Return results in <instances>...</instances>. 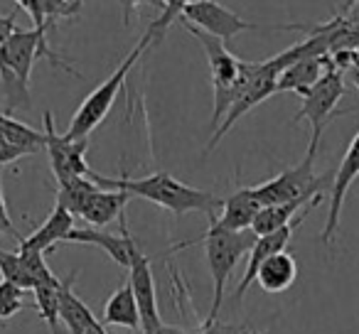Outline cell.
Here are the masks:
<instances>
[{"label":"cell","mask_w":359,"mask_h":334,"mask_svg":"<svg viewBox=\"0 0 359 334\" xmlns=\"http://www.w3.org/2000/svg\"><path fill=\"white\" fill-rule=\"evenodd\" d=\"M50 25H35L32 30L15 27L6 47H0V84L6 96V113H15L18 109H30V74L37 60H47L55 67H62L67 74H81L47 45Z\"/></svg>","instance_id":"1"},{"label":"cell","mask_w":359,"mask_h":334,"mask_svg":"<svg viewBox=\"0 0 359 334\" xmlns=\"http://www.w3.org/2000/svg\"><path fill=\"white\" fill-rule=\"evenodd\" d=\"M91 180L99 187H109V190H123L130 197H140V200L150 202V204L160 207V209L172 211L175 216H185L190 211H202L210 219H215L217 211L222 209L224 200L207 190H197L185 182L175 180L170 172H153L140 180H130V177H104L99 172H91Z\"/></svg>","instance_id":"2"},{"label":"cell","mask_w":359,"mask_h":334,"mask_svg":"<svg viewBox=\"0 0 359 334\" xmlns=\"http://www.w3.org/2000/svg\"><path fill=\"white\" fill-rule=\"evenodd\" d=\"M254 241H256V234L251 229L249 231H224V229H217V226L210 224V229H207L200 239L172 246V251L190 249V246H197V244L205 246L207 265H210L212 285H215V293H212V309H210V317H207V327H215L217 324L222 302H224L226 280H229V275L234 273L236 263L249 253V249L254 246Z\"/></svg>","instance_id":"3"},{"label":"cell","mask_w":359,"mask_h":334,"mask_svg":"<svg viewBox=\"0 0 359 334\" xmlns=\"http://www.w3.org/2000/svg\"><path fill=\"white\" fill-rule=\"evenodd\" d=\"M150 45H153V37L145 32V35L140 37L138 45L130 50V55L126 57L123 62H121L118 69H116L114 74H111L109 79L104 81V84H99L89 96H86L84 101H81V106L76 109V113L72 116L69 128L65 130L67 138H69V140L89 138L91 130H96L101 123H104V118L109 116L111 106L116 104V96H118V91L123 89L128 74L133 71V67L138 64V60L143 57V52L148 50Z\"/></svg>","instance_id":"4"},{"label":"cell","mask_w":359,"mask_h":334,"mask_svg":"<svg viewBox=\"0 0 359 334\" xmlns=\"http://www.w3.org/2000/svg\"><path fill=\"white\" fill-rule=\"evenodd\" d=\"M315 155L313 150H308L303 158V162H298L295 167H288L280 175L266 180L264 185L251 187L254 197L259 200L261 207L269 204H283L290 200H313L320 197L327 185H332L334 172H325V175H315Z\"/></svg>","instance_id":"5"},{"label":"cell","mask_w":359,"mask_h":334,"mask_svg":"<svg viewBox=\"0 0 359 334\" xmlns=\"http://www.w3.org/2000/svg\"><path fill=\"white\" fill-rule=\"evenodd\" d=\"M344 74L337 69H330L308 94L303 96V106L293 116V120H310V145L308 150L318 153L320 138H323L327 123L334 118V109H337V101L344 96L347 84H344Z\"/></svg>","instance_id":"6"},{"label":"cell","mask_w":359,"mask_h":334,"mask_svg":"<svg viewBox=\"0 0 359 334\" xmlns=\"http://www.w3.org/2000/svg\"><path fill=\"white\" fill-rule=\"evenodd\" d=\"M86 138L69 140L65 133H57L55 116L52 111H45V150L50 155L52 172L57 182L72 180V177H91V167L86 162Z\"/></svg>","instance_id":"7"},{"label":"cell","mask_w":359,"mask_h":334,"mask_svg":"<svg viewBox=\"0 0 359 334\" xmlns=\"http://www.w3.org/2000/svg\"><path fill=\"white\" fill-rule=\"evenodd\" d=\"M180 20L190 22V25L205 30L207 35L219 37L224 45H229L236 35L241 32H256L261 30L256 22H246L244 18H239L234 11L219 6L215 0H197V3H187L180 13Z\"/></svg>","instance_id":"8"},{"label":"cell","mask_w":359,"mask_h":334,"mask_svg":"<svg viewBox=\"0 0 359 334\" xmlns=\"http://www.w3.org/2000/svg\"><path fill=\"white\" fill-rule=\"evenodd\" d=\"M278 74L280 71L271 64V60L256 62V69H254V76H251L249 86H246V91L241 94V99L229 109V113L222 118V123L215 128V133H212V140H210V145H207L205 153H212V150L219 145V140L224 138L231 128H234L236 120H239L241 116H246L251 109H256V106L264 104L266 99H271V96L276 94V81H278Z\"/></svg>","instance_id":"9"},{"label":"cell","mask_w":359,"mask_h":334,"mask_svg":"<svg viewBox=\"0 0 359 334\" xmlns=\"http://www.w3.org/2000/svg\"><path fill=\"white\" fill-rule=\"evenodd\" d=\"M121 234H106L101 229H94V226H79V229H72V234L67 236L65 244H81V246H94V249L106 251L111 260L121 268L128 270L130 263L138 258L143 251L135 244V239L130 236L128 224H126V214L121 216Z\"/></svg>","instance_id":"10"},{"label":"cell","mask_w":359,"mask_h":334,"mask_svg":"<svg viewBox=\"0 0 359 334\" xmlns=\"http://www.w3.org/2000/svg\"><path fill=\"white\" fill-rule=\"evenodd\" d=\"M359 177V130L357 135L349 143L347 153H344L342 162H339L337 172L332 175V195H330V209H327V221L323 226V234H320V241H323L327 249H332L334 239H337V229H339V214H342V204L344 197H347L352 182Z\"/></svg>","instance_id":"11"},{"label":"cell","mask_w":359,"mask_h":334,"mask_svg":"<svg viewBox=\"0 0 359 334\" xmlns=\"http://www.w3.org/2000/svg\"><path fill=\"white\" fill-rule=\"evenodd\" d=\"M128 283L133 288L135 302L140 309V334H160L163 319L158 309V293H155V278L150 268V258L140 253L128 268Z\"/></svg>","instance_id":"12"},{"label":"cell","mask_w":359,"mask_h":334,"mask_svg":"<svg viewBox=\"0 0 359 334\" xmlns=\"http://www.w3.org/2000/svg\"><path fill=\"white\" fill-rule=\"evenodd\" d=\"M305 216H308V214H300L298 219L293 221V224L283 226V229L271 231V234H264V236H256L254 246H251L249 253H246V256H249V258H246V270H244V278H241L239 288H236V293H234V300H239V302L244 300V295L249 293V288L256 283V270H259V265L264 263L269 256H273V253H278V251L288 249V244H290V239H293L295 229L303 224Z\"/></svg>","instance_id":"13"},{"label":"cell","mask_w":359,"mask_h":334,"mask_svg":"<svg viewBox=\"0 0 359 334\" xmlns=\"http://www.w3.org/2000/svg\"><path fill=\"white\" fill-rule=\"evenodd\" d=\"M332 69V62H330V55L323 57H305V60L293 62L290 67H285L278 74V81H276V94H283V91H290V94L300 96L303 99L320 79H323L327 71Z\"/></svg>","instance_id":"14"},{"label":"cell","mask_w":359,"mask_h":334,"mask_svg":"<svg viewBox=\"0 0 359 334\" xmlns=\"http://www.w3.org/2000/svg\"><path fill=\"white\" fill-rule=\"evenodd\" d=\"M130 195L123 190H109V187H99L89 200L84 202L79 211V219L86 226L94 229H104L111 221H118L126 214V204H128Z\"/></svg>","instance_id":"15"},{"label":"cell","mask_w":359,"mask_h":334,"mask_svg":"<svg viewBox=\"0 0 359 334\" xmlns=\"http://www.w3.org/2000/svg\"><path fill=\"white\" fill-rule=\"evenodd\" d=\"M259 209H261V204L254 197V190H251V187H239V190H234L224 200V204H222V216L210 219V224L224 231H249L256 214H259Z\"/></svg>","instance_id":"16"},{"label":"cell","mask_w":359,"mask_h":334,"mask_svg":"<svg viewBox=\"0 0 359 334\" xmlns=\"http://www.w3.org/2000/svg\"><path fill=\"white\" fill-rule=\"evenodd\" d=\"M72 229H74V214H72L69 209H65L60 202H55V209H52V214L45 219V224H42L35 234L25 236V239L20 241V249L50 253L52 249L65 244L67 236L72 234Z\"/></svg>","instance_id":"17"},{"label":"cell","mask_w":359,"mask_h":334,"mask_svg":"<svg viewBox=\"0 0 359 334\" xmlns=\"http://www.w3.org/2000/svg\"><path fill=\"white\" fill-rule=\"evenodd\" d=\"M320 202H323V195L313 197V200H290V202H283V204L261 207L254 224H251V231H254L256 236L278 231V229H283V226L293 224L300 214H310V209H315Z\"/></svg>","instance_id":"18"},{"label":"cell","mask_w":359,"mask_h":334,"mask_svg":"<svg viewBox=\"0 0 359 334\" xmlns=\"http://www.w3.org/2000/svg\"><path fill=\"white\" fill-rule=\"evenodd\" d=\"M298 280V260L288 253V251H278V253L269 256L256 270V283L264 293L278 295L285 293L290 285Z\"/></svg>","instance_id":"19"},{"label":"cell","mask_w":359,"mask_h":334,"mask_svg":"<svg viewBox=\"0 0 359 334\" xmlns=\"http://www.w3.org/2000/svg\"><path fill=\"white\" fill-rule=\"evenodd\" d=\"M74 280H76V270H72L67 278H62V285H60V322L65 324V329L69 334H84L86 329L96 322V317L89 309V305L81 302L79 295L74 293Z\"/></svg>","instance_id":"20"},{"label":"cell","mask_w":359,"mask_h":334,"mask_svg":"<svg viewBox=\"0 0 359 334\" xmlns=\"http://www.w3.org/2000/svg\"><path fill=\"white\" fill-rule=\"evenodd\" d=\"M104 324L140 332V309H138V302H135L133 288H130L128 280H126L121 288H116L114 295L106 300V305H104Z\"/></svg>","instance_id":"21"},{"label":"cell","mask_w":359,"mask_h":334,"mask_svg":"<svg viewBox=\"0 0 359 334\" xmlns=\"http://www.w3.org/2000/svg\"><path fill=\"white\" fill-rule=\"evenodd\" d=\"M0 135L13 143L15 148L25 150L27 155H35L45 150V130H35L27 123L15 120L11 113H0Z\"/></svg>","instance_id":"22"},{"label":"cell","mask_w":359,"mask_h":334,"mask_svg":"<svg viewBox=\"0 0 359 334\" xmlns=\"http://www.w3.org/2000/svg\"><path fill=\"white\" fill-rule=\"evenodd\" d=\"M99 190L91 177H72V180L57 182V202H60L65 209H69L74 216H79L84 202L89 200L94 192Z\"/></svg>","instance_id":"23"},{"label":"cell","mask_w":359,"mask_h":334,"mask_svg":"<svg viewBox=\"0 0 359 334\" xmlns=\"http://www.w3.org/2000/svg\"><path fill=\"white\" fill-rule=\"evenodd\" d=\"M60 285L62 278L57 283H45V285H35L32 295H35V307L40 312V319H45V324L50 327V332L62 329L60 322Z\"/></svg>","instance_id":"24"},{"label":"cell","mask_w":359,"mask_h":334,"mask_svg":"<svg viewBox=\"0 0 359 334\" xmlns=\"http://www.w3.org/2000/svg\"><path fill=\"white\" fill-rule=\"evenodd\" d=\"M0 275H3V280L15 283L18 288H22L25 293L32 290V278H30V273H27L25 263H22V256L18 253V251H6L0 246Z\"/></svg>","instance_id":"25"},{"label":"cell","mask_w":359,"mask_h":334,"mask_svg":"<svg viewBox=\"0 0 359 334\" xmlns=\"http://www.w3.org/2000/svg\"><path fill=\"white\" fill-rule=\"evenodd\" d=\"M187 3H190V0H168V3H165V8L160 11V18H155V20L150 22L148 30H145L150 37H153V45L163 40L168 27L172 25L175 20H180V13H182V8H185Z\"/></svg>","instance_id":"26"},{"label":"cell","mask_w":359,"mask_h":334,"mask_svg":"<svg viewBox=\"0 0 359 334\" xmlns=\"http://www.w3.org/2000/svg\"><path fill=\"white\" fill-rule=\"evenodd\" d=\"M20 309H25V290L11 280H0V319L15 317Z\"/></svg>","instance_id":"27"},{"label":"cell","mask_w":359,"mask_h":334,"mask_svg":"<svg viewBox=\"0 0 359 334\" xmlns=\"http://www.w3.org/2000/svg\"><path fill=\"white\" fill-rule=\"evenodd\" d=\"M0 236H13V239L20 244L25 236L15 229L11 214H8V204H6V192H3V167H0Z\"/></svg>","instance_id":"28"},{"label":"cell","mask_w":359,"mask_h":334,"mask_svg":"<svg viewBox=\"0 0 359 334\" xmlns=\"http://www.w3.org/2000/svg\"><path fill=\"white\" fill-rule=\"evenodd\" d=\"M22 158H27L25 150L15 148V145L8 143V140L0 135V167H6V165L15 162V160H22Z\"/></svg>","instance_id":"29"},{"label":"cell","mask_w":359,"mask_h":334,"mask_svg":"<svg viewBox=\"0 0 359 334\" xmlns=\"http://www.w3.org/2000/svg\"><path fill=\"white\" fill-rule=\"evenodd\" d=\"M165 3H168V0H121V11H123V25L126 27L130 25V15H133L135 6H153V8H160V11H163Z\"/></svg>","instance_id":"30"},{"label":"cell","mask_w":359,"mask_h":334,"mask_svg":"<svg viewBox=\"0 0 359 334\" xmlns=\"http://www.w3.org/2000/svg\"><path fill=\"white\" fill-rule=\"evenodd\" d=\"M15 3H18V8H22V11H25L27 15L32 18V22H35V25H47L40 0H15ZM50 27H52V25H50Z\"/></svg>","instance_id":"31"},{"label":"cell","mask_w":359,"mask_h":334,"mask_svg":"<svg viewBox=\"0 0 359 334\" xmlns=\"http://www.w3.org/2000/svg\"><path fill=\"white\" fill-rule=\"evenodd\" d=\"M339 15H344L349 22H354V25L359 27V0H347Z\"/></svg>","instance_id":"32"},{"label":"cell","mask_w":359,"mask_h":334,"mask_svg":"<svg viewBox=\"0 0 359 334\" xmlns=\"http://www.w3.org/2000/svg\"><path fill=\"white\" fill-rule=\"evenodd\" d=\"M344 79H349V81H352V84L359 89V62H357L354 67H349L347 71H344Z\"/></svg>","instance_id":"33"},{"label":"cell","mask_w":359,"mask_h":334,"mask_svg":"<svg viewBox=\"0 0 359 334\" xmlns=\"http://www.w3.org/2000/svg\"><path fill=\"white\" fill-rule=\"evenodd\" d=\"M84 334H109V332H106V329H104V324H101L99 322V319H96V322L94 324H91V327L89 329H86V332Z\"/></svg>","instance_id":"34"},{"label":"cell","mask_w":359,"mask_h":334,"mask_svg":"<svg viewBox=\"0 0 359 334\" xmlns=\"http://www.w3.org/2000/svg\"><path fill=\"white\" fill-rule=\"evenodd\" d=\"M215 334H239V332H234V329H229V327H224V329H217Z\"/></svg>","instance_id":"35"},{"label":"cell","mask_w":359,"mask_h":334,"mask_svg":"<svg viewBox=\"0 0 359 334\" xmlns=\"http://www.w3.org/2000/svg\"><path fill=\"white\" fill-rule=\"evenodd\" d=\"M72 8H76V11H81V0H67Z\"/></svg>","instance_id":"36"},{"label":"cell","mask_w":359,"mask_h":334,"mask_svg":"<svg viewBox=\"0 0 359 334\" xmlns=\"http://www.w3.org/2000/svg\"><path fill=\"white\" fill-rule=\"evenodd\" d=\"M50 334H62V329H57V332H50Z\"/></svg>","instance_id":"37"},{"label":"cell","mask_w":359,"mask_h":334,"mask_svg":"<svg viewBox=\"0 0 359 334\" xmlns=\"http://www.w3.org/2000/svg\"><path fill=\"white\" fill-rule=\"evenodd\" d=\"M357 62H359V47H357Z\"/></svg>","instance_id":"38"}]
</instances>
